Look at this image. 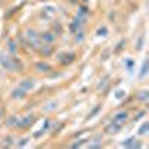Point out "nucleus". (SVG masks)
Returning a JSON list of instances; mask_svg holds the SVG:
<instances>
[{"mask_svg":"<svg viewBox=\"0 0 149 149\" xmlns=\"http://www.w3.org/2000/svg\"><path fill=\"white\" fill-rule=\"evenodd\" d=\"M85 143H86V139H82V140L78 142V143H73L72 148H79V146H82V145H85Z\"/></svg>","mask_w":149,"mask_h":149,"instance_id":"4be33fe9","label":"nucleus"},{"mask_svg":"<svg viewBox=\"0 0 149 149\" xmlns=\"http://www.w3.org/2000/svg\"><path fill=\"white\" fill-rule=\"evenodd\" d=\"M3 146L6 148H10V146H14V139L10 137V136H8V137L3 139Z\"/></svg>","mask_w":149,"mask_h":149,"instance_id":"dca6fc26","label":"nucleus"},{"mask_svg":"<svg viewBox=\"0 0 149 149\" xmlns=\"http://www.w3.org/2000/svg\"><path fill=\"white\" fill-rule=\"evenodd\" d=\"M40 42L43 45H54L55 43V34L54 31H43L42 34H39Z\"/></svg>","mask_w":149,"mask_h":149,"instance_id":"39448f33","label":"nucleus"},{"mask_svg":"<svg viewBox=\"0 0 149 149\" xmlns=\"http://www.w3.org/2000/svg\"><path fill=\"white\" fill-rule=\"evenodd\" d=\"M34 85H36V82H34V79H31V78H26V79H22L21 82H19V88H22L24 91H31L33 88H34Z\"/></svg>","mask_w":149,"mask_h":149,"instance_id":"423d86ee","label":"nucleus"},{"mask_svg":"<svg viewBox=\"0 0 149 149\" xmlns=\"http://www.w3.org/2000/svg\"><path fill=\"white\" fill-rule=\"evenodd\" d=\"M26 36H27L29 43H30V46H31L33 49H39V48H40V45H42L40 37H39V34H37L34 30H27Z\"/></svg>","mask_w":149,"mask_h":149,"instance_id":"7ed1b4c3","label":"nucleus"},{"mask_svg":"<svg viewBox=\"0 0 149 149\" xmlns=\"http://www.w3.org/2000/svg\"><path fill=\"white\" fill-rule=\"evenodd\" d=\"M55 8L54 6H45V8H42V10H40V15L45 18V19H52L54 18V15H55Z\"/></svg>","mask_w":149,"mask_h":149,"instance_id":"6e6552de","label":"nucleus"},{"mask_svg":"<svg viewBox=\"0 0 149 149\" xmlns=\"http://www.w3.org/2000/svg\"><path fill=\"white\" fill-rule=\"evenodd\" d=\"M34 69H36V72L37 73H49L52 70V66L51 64H48V63H43V61H39V63H36L34 64Z\"/></svg>","mask_w":149,"mask_h":149,"instance_id":"0eeeda50","label":"nucleus"},{"mask_svg":"<svg viewBox=\"0 0 149 149\" xmlns=\"http://www.w3.org/2000/svg\"><path fill=\"white\" fill-rule=\"evenodd\" d=\"M0 64H2V67L8 72H21L22 66L21 63L14 58V57H10L9 54H5V52H0Z\"/></svg>","mask_w":149,"mask_h":149,"instance_id":"f257e3e1","label":"nucleus"},{"mask_svg":"<svg viewBox=\"0 0 149 149\" xmlns=\"http://www.w3.org/2000/svg\"><path fill=\"white\" fill-rule=\"evenodd\" d=\"M29 143H30V137H24L21 142H18V146L22 148V146H26V145H29Z\"/></svg>","mask_w":149,"mask_h":149,"instance_id":"aec40b11","label":"nucleus"},{"mask_svg":"<svg viewBox=\"0 0 149 149\" xmlns=\"http://www.w3.org/2000/svg\"><path fill=\"white\" fill-rule=\"evenodd\" d=\"M10 95H12V98H15V100H24V98L27 97V91H24L22 88L17 86V88H14V90H12Z\"/></svg>","mask_w":149,"mask_h":149,"instance_id":"1a4fd4ad","label":"nucleus"},{"mask_svg":"<svg viewBox=\"0 0 149 149\" xmlns=\"http://www.w3.org/2000/svg\"><path fill=\"white\" fill-rule=\"evenodd\" d=\"M36 121V116L33 113L30 115H26V116H19V121H18V125H17V130H27L30 128Z\"/></svg>","mask_w":149,"mask_h":149,"instance_id":"f03ea898","label":"nucleus"},{"mask_svg":"<svg viewBox=\"0 0 149 149\" xmlns=\"http://www.w3.org/2000/svg\"><path fill=\"white\" fill-rule=\"evenodd\" d=\"M107 79H109V76H106V78H103V79H102L100 82H98V85H97V91H100V90H103V88H104V85H106V84L109 82Z\"/></svg>","mask_w":149,"mask_h":149,"instance_id":"a211bd4d","label":"nucleus"},{"mask_svg":"<svg viewBox=\"0 0 149 149\" xmlns=\"http://www.w3.org/2000/svg\"><path fill=\"white\" fill-rule=\"evenodd\" d=\"M18 121H19V118H18V116H15V115L8 116V118H6V127H8V128H17Z\"/></svg>","mask_w":149,"mask_h":149,"instance_id":"9b49d317","label":"nucleus"},{"mask_svg":"<svg viewBox=\"0 0 149 149\" xmlns=\"http://www.w3.org/2000/svg\"><path fill=\"white\" fill-rule=\"evenodd\" d=\"M119 131H121V125H118V124H115V122L109 124V125L104 128V133L106 134H116Z\"/></svg>","mask_w":149,"mask_h":149,"instance_id":"9d476101","label":"nucleus"},{"mask_svg":"<svg viewBox=\"0 0 149 149\" xmlns=\"http://www.w3.org/2000/svg\"><path fill=\"white\" fill-rule=\"evenodd\" d=\"M127 119H128V112H125V110L116 112V113H115L113 116H112V122L118 124V125H121V127L127 122Z\"/></svg>","mask_w":149,"mask_h":149,"instance_id":"20e7f679","label":"nucleus"},{"mask_svg":"<svg viewBox=\"0 0 149 149\" xmlns=\"http://www.w3.org/2000/svg\"><path fill=\"white\" fill-rule=\"evenodd\" d=\"M136 98H137L139 102H142V103H146V102H148V98H149V91H148V90H142V91H139L137 94H136Z\"/></svg>","mask_w":149,"mask_h":149,"instance_id":"f8f14e48","label":"nucleus"},{"mask_svg":"<svg viewBox=\"0 0 149 149\" xmlns=\"http://www.w3.org/2000/svg\"><path fill=\"white\" fill-rule=\"evenodd\" d=\"M107 34V29L106 27H100L97 30V36H106Z\"/></svg>","mask_w":149,"mask_h":149,"instance_id":"412c9836","label":"nucleus"},{"mask_svg":"<svg viewBox=\"0 0 149 149\" xmlns=\"http://www.w3.org/2000/svg\"><path fill=\"white\" fill-rule=\"evenodd\" d=\"M8 48H9V52H10V54H15V52H17V49H18V48H17V43H15L14 40H9Z\"/></svg>","mask_w":149,"mask_h":149,"instance_id":"f3484780","label":"nucleus"},{"mask_svg":"<svg viewBox=\"0 0 149 149\" xmlns=\"http://www.w3.org/2000/svg\"><path fill=\"white\" fill-rule=\"evenodd\" d=\"M143 45H145V34H140V36H139V39L136 40L134 49L139 52V51H142V49H143Z\"/></svg>","mask_w":149,"mask_h":149,"instance_id":"ddd939ff","label":"nucleus"},{"mask_svg":"<svg viewBox=\"0 0 149 149\" xmlns=\"http://www.w3.org/2000/svg\"><path fill=\"white\" fill-rule=\"evenodd\" d=\"M146 74H148V60L145 58L143 60V64H142V70H140V79H145L146 78Z\"/></svg>","mask_w":149,"mask_h":149,"instance_id":"4468645a","label":"nucleus"},{"mask_svg":"<svg viewBox=\"0 0 149 149\" xmlns=\"http://www.w3.org/2000/svg\"><path fill=\"white\" fill-rule=\"evenodd\" d=\"M124 43H125V40H121V42H119V43H118V48H116V49H115V51H116V52H118V51H119V49H121V48H122V46H124Z\"/></svg>","mask_w":149,"mask_h":149,"instance_id":"5701e85b","label":"nucleus"},{"mask_svg":"<svg viewBox=\"0 0 149 149\" xmlns=\"http://www.w3.org/2000/svg\"><path fill=\"white\" fill-rule=\"evenodd\" d=\"M100 109H102V106H97V107L91 112V113H88V118H86V119H91V118H94V116L98 113V112H100Z\"/></svg>","mask_w":149,"mask_h":149,"instance_id":"6ab92c4d","label":"nucleus"},{"mask_svg":"<svg viewBox=\"0 0 149 149\" xmlns=\"http://www.w3.org/2000/svg\"><path fill=\"white\" fill-rule=\"evenodd\" d=\"M122 95H124V91H118V94H116V97H118V98H121Z\"/></svg>","mask_w":149,"mask_h":149,"instance_id":"b1692460","label":"nucleus"},{"mask_svg":"<svg viewBox=\"0 0 149 149\" xmlns=\"http://www.w3.org/2000/svg\"><path fill=\"white\" fill-rule=\"evenodd\" d=\"M3 115H5V112H3V109H0V119L3 118Z\"/></svg>","mask_w":149,"mask_h":149,"instance_id":"393cba45","label":"nucleus"},{"mask_svg":"<svg viewBox=\"0 0 149 149\" xmlns=\"http://www.w3.org/2000/svg\"><path fill=\"white\" fill-rule=\"evenodd\" d=\"M148 127H149V124H148V122H145L143 125L140 127V130L137 131V134H139V136H146V134H148V131H149V130H148Z\"/></svg>","mask_w":149,"mask_h":149,"instance_id":"2eb2a0df","label":"nucleus"}]
</instances>
